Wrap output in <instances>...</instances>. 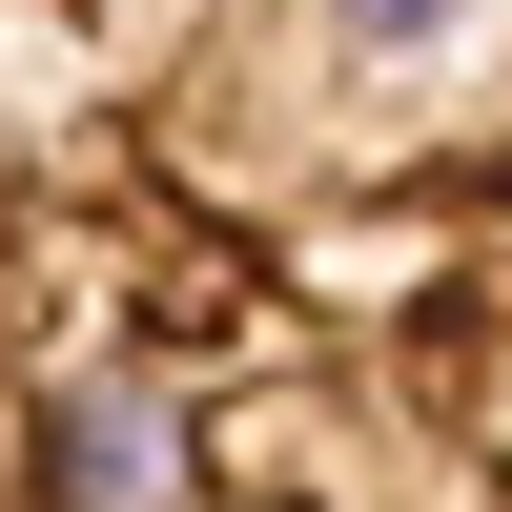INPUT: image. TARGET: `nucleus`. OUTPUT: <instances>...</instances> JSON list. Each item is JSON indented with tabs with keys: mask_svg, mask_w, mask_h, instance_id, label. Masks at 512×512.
<instances>
[{
	"mask_svg": "<svg viewBox=\"0 0 512 512\" xmlns=\"http://www.w3.org/2000/svg\"><path fill=\"white\" fill-rule=\"evenodd\" d=\"M0 512H512V0H0Z\"/></svg>",
	"mask_w": 512,
	"mask_h": 512,
	"instance_id": "f257e3e1",
	"label": "nucleus"
}]
</instances>
